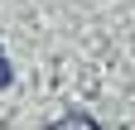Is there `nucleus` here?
I'll return each mask as SVG.
<instances>
[{
    "label": "nucleus",
    "instance_id": "f03ea898",
    "mask_svg": "<svg viewBox=\"0 0 135 130\" xmlns=\"http://www.w3.org/2000/svg\"><path fill=\"white\" fill-rule=\"evenodd\" d=\"M10 77H15V72H10V63H5V58H0V87H5V82H10Z\"/></svg>",
    "mask_w": 135,
    "mask_h": 130
},
{
    "label": "nucleus",
    "instance_id": "f257e3e1",
    "mask_svg": "<svg viewBox=\"0 0 135 130\" xmlns=\"http://www.w3.org/2000/svg\"><path fill=\"white\" fill-rule=\"evenodd\" d=\"M53 130H101V125H97L92 116H77V111H73V116H63V121H58Z\"/></svg>",
    "mask_w": 135,
    "mask_h": 130
}]
</instances>
